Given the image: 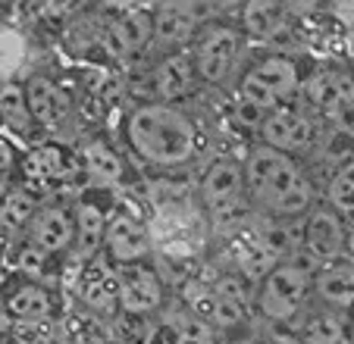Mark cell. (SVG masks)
<instances>
[{
  "mask_svg": "<svg viewBox=\"0 0 354 344\" xmlns=\"http://www.w3.org/2000/svg\"><path fill=\"white\" fill-rule=\"evenodd\" d=\"M100 47L113 57H132L147 41L154 38V13H145L138 7H126L104 19L100 26Z\"/></svg>",
  "mask_w": 354,
  "mask_h": 344,
  "instance_id": "9c48e42d",
  "label": "cell"
},
{
  "mask_svg": "<svg viewBox=\"0 0 354 344\" xmlns=\"http://www.w3.org/2000/svg\"><path fill=\"white\" fill-rule=\"evenodd\" d=\"M16 166V147L7 138H0V179Z\"/></svg>",
  "mask_w": 354,
  "mask_h": 344,
  "instance_id": "4dcf8cb0",
  "label": "cell"
},
{
  "mask_svg": "<svg viewBox=\"0 0 354 344\" xmlns=\"http://www.w3.org/2000/svg\"><path fill=\"white\" fill-rule=\"evenodd\" d=\"M198 32V10L188 3H163L154 10V41L173 53V47H185Z\"/></svg>",
  "mask_w": 354,
  "mask_h": 344,
  "instance_id": "ffe728a7",
  "label": "cell"
},
{
  "mask_svg": "<svg viewBox=\"0 0 354 344\" xmlns=\"http://www.w3.org/2000/svg\"><path fill=\"white\" fill-rule=\"evenodd\" d=\"M326 204L342 216H354V157L335 166L326 185Z\"/></svg>",
  "mask_w": 354,
  "mask_h": 344,
  "instance_id": "4316f807",
  "label": "cell"
},
{
  "mask_svg": "<svg viewBox=\"0 0 354 344\" xmlns=\"http://www.w3.org/2000/svg\"><path fill=\"white\" fill-rule=\"evenodd\" d=\"M301 88H304L301 69L286 53H270V57L257 60L254 66L245 69V75H241V82H239L241 104L261 110L263 116L279 110V106H286Z\"/></svg>",
  "mask_w": 354,
  "mask_h": 344,
  "instance_id": "277c9868",
  "label": "cell"
},
{
  "mask_svg": "<svg viewBox=\"0 0 354 344\" xmlns=\"http://www.w3.org/2000/svg\"><path fill=\"white\" fill-rule=\"evenodd\" d=\"M198 194H201V204H204L207 213L241 200L245 198V166L232 157L214 160V163L204 169V175H201Z\"/></svg>",
  "mask_w": 354,
  "mask_h": 344,
  "instance_id": "9a60e30c",
  "label": "cell"
},
{
  "mask_svg": "<svg viewBox=\"0 0 354 344\" xmlns=\"http://www.w3.org/2000/svg\"><path fill=\"white\" fill-rule=\"evenodd\" d=\"M345 260L354 263V222L348 225V235H345Z\"/></svg>",
  "mask_w": 354,
  "mask_h": 344,
  "instance_id": "1f68e13d",
  "label": "cell"
},
{
  "mask_svg": "<svg viewBox=\"0 0 354 344\" xmlns=\"http://www.w3.org/2000/svg\"><path fill=\"white\" fill-rule=\"evenodd\" d=\"M286 19L288 10L282 3H276V0H251V3L241 7V35L257 41L276 38L286 28Z\"/></svg>",
  "mask_w": 354,
  "mask_h": 344,
  "instance_id": "603a6c76",
  "label": "cell"
},
{
  "mask_svg": "<svg viewBox=\"0 0 354 344\" xmlns=\"http://www.w3.org/2000/svg\"><path fill=\"white\" fill-rule=\"evenodd\" d=\"M314 294V272L298 260L276 263L254 292V304L270 323L288 325L304 313V304Z\"/></svg>",
  "mask_w": 354,
  "mask_h": 344,
  "instance_id": "3957f363",
  "label": "cell"
},
{
  "mask_svg": "<svg viewBox=\"0 0 354 344\" xmlns=\"http://www.w3.org/2000/svg\"><path fill=\"white\" fill-rule=\"evenodd\" d=\"M73 166L75 163L69 160V153L60 144H38L22 157L19 169H22V179L32 188H50L57 182L69 179Z\"/></svg>",
  "mask_w": 354,
  "mask_h": 344,
  "instance_id": "2e32d148",
  "label": "cell"
},
{
  "mask_svg": "<svg viewBox=\"0 0 354 344\" xmlns=\"http://www.w3.org/2000/svg\"><path fill=\"white\" fill-rule=\"evenodd\" d=\"M173 344H214V325L188 313L179 325H173Z\"/></svg>",
  "mask_w": 354,
  "mask_h": 344,
  "instance_id": "83f0119b",
  "label": "cell"
},
{
  "mask_svg": "<svg viewBox=\"0 0 354 344\" xmlns=\"http://www.w3.org/2000/svg\"><path fill=\"white\" fill-rule=\"evenodd\" d=\"M241 166H245V198L263 216L304 219L314 210V185L295 157L257 144Z\"/></svg>",
  "mask_w": 354,
  "mask_h": 344,
  "instance_id": "6da1fadb",
  "label": "cell"
},
{
  "mask_svg": "<svg viewBox=\"0 0 354 344\" xmlns=\"http://www.w3.org/2000/svg\"><path fill=\"white\" fill-rule=\"evenodd\" d=\"M82 169L88 172V179L100 188H116L126 179V163L122 157L104 141H88L82 147Z\"/></svg>",
  "mask_w": 354,
  "mask_h": 344,
  "instance_id": "7402d4cb",
  "label": "cell"
},
{
  "mask_svg": "<svg viewBox=\"0 0 354 344\" xmlns=\"http://www.w3.org/2000/svg\"><path fill=\"white\" fill-rule=\"evenodd\" d=\"M310 135H314L310 120L304 116V110H298V106H292V104L267 113L261 122V144L288 153V157L304 151V147L310 144Z\"/></svg>",
  "mask_w": 354,
  "mask_h": 344,
  "instance_id": "4fadbf2b",
  "label": "cell"
},
{
  "mask_svg": "<svg viewBox=\"0 0 354 344\" xmlns=\"http://www.w3.org/2000/svg\"><path fill=\"white\" fill-rule=\"evenodd\" d=\"M304 344H345V319L335 310H317L310 316H304L298 329Z\"/></svg>",
  "mask_w": 354,
  "mask_h": 344,
  "instance_id": "484cf974",
  "label": "cell"
},
{
  "mask_svg": "<svg viewBox=\"0 0 354 344\" xmlns=\"http://www.w3.org/2000/svg\"><path fill=\"white\" fill-rule=\"evenodd\" d=\"M104 254L110 257V263L122 266H135V263H147V257L154 254V235L141 222L138 216L126 210L110 213L107 222V241H104Z\"/></svg>",
  "mask_w": 354,
  "mask_h": 344,
  "instance_id": "ba28073f",
  "label": "cell"
},
{
  "mask_svg": "<svg viewBox=\"0 0 354 344\" xmlns=\"http://www.w3.org/2000/svg\"><path fill=\"white\" fill-rule=\"evenodd\" d=\"M0 120L3 126H10L16 135H28L35 126L32 110H28V97H26V85L16 82H3L0 85Z\"/></svg>",
  "mask_w": 354,
  "mask_h": 344,
  "instance_id": "d4e9b609",
  "label": "cell"
},
{
  "mask_svg": "<svg viewBox=\"0 0 354 344\" xmlns=\"http://www.w3.org/2000/svg\"><path fill=\"white\" fill-rule=\"evenodd\" d=\"M126 141L145 163L176 169L198 157V126L176 104H138L126 116Z\"/></svg>",
  "mask_w": 354,
  "mask_h": 344,
  "instance_id": "7a4b0ae2",
  "label": "cell"
},
{
  "mask_svg": "<svg viewBox=\"0 0 354 344\" xmlns=\"http://www.w3.org/2000/svg\"><path fill=\"white\" fill-rule=\"evenodd\" d=\"M26 241L35 245L41 254L57 257V254L73 251L75 245V213L60 204H44L38 207L32 225L26 232Z\"/></svg>",
  "mask_w": 354,
  "mask_h": 344,
  "instance_id": "8fae6325",
  "label": "cell"
},
{
  "mask_svg": "<svg viewBox=\"0 0 354 344\" xmlns=\"http://www.w3.org/2000/svg\"><path fill=\"white\" fill-rule=\"evenodd\" d=\"M348 47H351V53H354V35H351V38H348Z\"/></svg>",
  "mask_w": 354,
  "mask_h": 344,
  "instance_id": "e575fe53",
  "label": "cell"
},
{
  "mask_svg": "<svg viewBox=\"0 0 354 344\" xmlns=\"http://www.w3.org/2000/svg\"><path fill=\"white\" fill-rule=\"evenodd\" d=\"M82 304L97 319L120 313V269H110L97 260L82 276Z\"/></svg>",
  "mask_w": 354,
  "mask_h": 344,
  "instance_id": "e0dca14e",
  "label": "cell"
},
{
  "mask_svg": "<svg viewBox=\"0 0 354 344\" xmlns=\"http://www.w3.org/2000/svg\"><path fill=\"white\" fill-rule=\"evenodd\" d=\"M167 304V285L151 263L120 269V313L132 319H151Z\"/></svg>",
  "mask_w": 354,
  "mask_h": 344,
  "instance_id": "52a82bcc",
  "label": "cell"
},
{
  "mask_svg": "<svg viewBox=\"0 0 354 344\" xmlns=\"http://www.w3.org/2000/svg\"><path fill=\"white\" fill-rule=\"evenodd\" d=\"M198 82L194 73V57L188 50H173L167 53L154 69V91L160 97V104H173V100L185 97Z\"/></svg>",
  "mask_w": 354,
  "mask_h": 344,
  "instance_id": "d6986e66",
  "label": "cell"
},
{
  "mask_svg": "<svg viewBox=\"0 0 354 344\" xmlns=\"http://www.w3.org/2000/svg\"><path fill=\"white\" fill-rule=\"evenodd\" d=\"M301 91H304L310 106H317L333 120H345L354 113V79L348 73L323 69V73L310 75Z\"/></svg>",
  "mask_w": 354,
  "mask_h": 344,
  "instance_id": "5bb4252c",
  "label": "cell"
},
{
  "mask_svg": "<svg viewBox=\"0 0 354 344\" xmlns=\"http://www.w3.org/2000/svg\"><path fill=\"white\" fill-rule=\"evenodd\" d=\"M226 344H263L261 338H254V335H239V338H232V341H226Z\"/></svg>",
  "mask_w": 354,
  "mask_h": 344,
  "instance_id": "d6a6232c",
  "label": "cell"
},
{
  "mask_svg": "<svg viewBox=\"0 0 354 344\" xmlns=\"http://www.w3.org/2000/svg\"><path fill=\"white\" fill-rule=\"evenodd\" d=\"M35 213H38V200L26 188H10L0 200V229L7 235H26L32 225Z\"/></svg>",
  "mask_w": 354,
  "mask_h": 344,
  "instance_id": "cb8c5ba5",
  "label": "cell"
},
{
  "mask_svg": "<svg viewBox=\"0 0 354 344\" xmlns=\"http://www.w3.org/2000/svg\"><path fill=\"white\" fill-rule=\"evenodd\" d=\"M3 316H7V294L0 292V319H3Z\"/></svg>",
  "mask_w": 354,
  "mask_h": 344,
  "instance_id": "836d02e7",
  "label": "cell"
},
{
  "mask_svg": "<svg viewBox=\"0 0 354 344\" xmlns=\"http://www.w3.org/2000/svg\"><path fill=\"white\" fill-rule=\"evenodd\" d=\"M216 294V292H214ZM248 316V304H235V300H226V298H216L214 304V313H210V325L214 329H239Z\"/></svg>",
  "mask_w": 354,
  "mask_h": 344,
  "instance_id": "f1b7e54d",
  "label": "cell"
},
{
  "mask_svg": "<svg viewBox=\"0 0 354 344\" xmlns=\"http://www.w3.org/2000/svg\"><path fill=\"white\" fill-rule=\"evenodd\" d=\"M57 310V300L50 288L41 282H22L7 294V316L19 319V323H47Z\"/></svg>",
  "mask_w": 354,
  "mask_h": 344,
  "instance_id": "44dd1931",
  "label": "cell"
},
{
  "mask_svg": "<svg viewBox=\"0 0 354 344\" xmlns=\"http://www.w3.org/2000/svg\"><path fill=\"white\" fill-rule=\"evenodd\" d=\"M241 53H245V35H241V28L210 26L192 50L198 82H204V85H226L235 75V69H239Z\"/></svg>",
  "mask_w": 354,
  "mask_h": 344,
  "instance_id": "5b68a950",
  "label": "cell"
},
{
  "mask_svg": "<svg viewBox=\"0 0 354 344\" xmlns=\"http://www.w3.org/2000/svg\"><path fill=\"white\" fill-rule=\"evenodd\" d=\"M26 97H28V110H32L35 126H41L44 132H60L73 120V97L50 75H28Z\"/></svg>",
  "mask_w": 354,
  "mask_h": 344,
  "instance_id": "30bf717a",
  "label": "cell"
},
{
  "mask_svg": "<svg viewBox=\"0 0 354 344\" xmlns=\"http://www.w3.org/2000/svg\"><path fill=\"white\" fill-rule=\"evenodd\" d=\"M345 216L329 204H314V210L301 219V251L320 266L345 260Z\"/></svg>",
  "mask_w": 354,
  "mask_h": 344,
  "instance_id": "8992f818",
  "label": "cell"
},
{
  "mask_svg": "<svg viewBox=\"0 0 354 344\" xmlns=\"http://www.w3.org/2000/svg\"><path fill=\"white\" fill-rule=\"evenodd\" d=\"M314 298L326 310H351L354 307V263L339 260L329 266H317L314 272Z\"/></svg>",
  "mask_w": 354,
  "mask_h": 344,
  "instance_id": "ac0fdd59",
  "label": "cell"
},
{
  "mask_svg": "<svg viewBox=\"0 0 354 344\" xmlns=\"http://www.w3.org/2000/svg\"><path fill=\"white\" fill-rule=\"evenodd\" d=\"M75 213V245H73V263L79 269H88L91 263H97L104 254V241H107V222L110 213L100 204H94L91 198H82L73 207Z\"/></svg>",
  "mask_w": 354,
  "mask_h": 344,
  "instance_id": "7c38bea8",
  "label": "cell"
},
{
  "mask_svg": "<svg viewBox=\"0 0 354 344\" xmlns=\"http://www.w3.org/2000/svg\"><path fill=\"white\" fill-rule=\"evenodd\" d=\"M44 266H47V254H41L38 247L22 238L19 247H16V269H19L22 276H28V282H35V278L44 272Z\"/></svg>",
  "mask_w": 354,
  "mask_h": 344,
  "instance_id": "f546056e",
  "label": "cell"
}]
</instances>
